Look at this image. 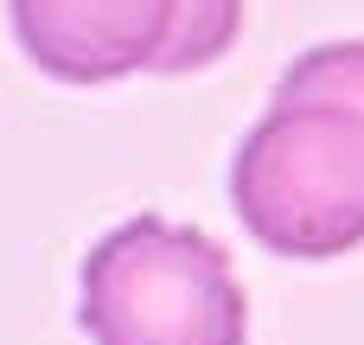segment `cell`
Returning <instances> with one entry per match:
<instances>
[{"label": "cell", "mask_w": 364, "mask_h": 345, "mask_svg": "<svg viewBox=\"0 0 364 345\" xmlns=\"http://www.w3.org/2000/svg\"><path fill=\"white\" fill-rule=\"evenodd\" d=\"M243 230L288 262L364 243V38L301 51L230 160Z\"/></svg>", "instance_id": "6da1fadb"}, {"label": "cell", "mask_w": 364, "mask_h": 345, "mask_svg": "<svg viewBox=\"0 0 364 345\" xmlns=\"http://www.w3.org/2000/svg\"><path fill=\"white\" fill-rule=\"evenodd\" d=\"M77 327L90 345H243L250 301L205 230L134 218L83 256Z\"/></svg>", "instance_id": "7a4b0ae2"}, {"label": "cell", "mask_w": 364, "mask_h": 345, "mask_svg": "<svg viewBox=\"0 0 364 345\" xmlns=\"http://www.w3.org/2000/svg\"><path fill=\"white\" fill-rule=\"evenodd\" d=\"M19 51L58 83L186 77L243 32V0H6Z\"/></svg>", "instance_id": "3957f363"}]
</instances>
